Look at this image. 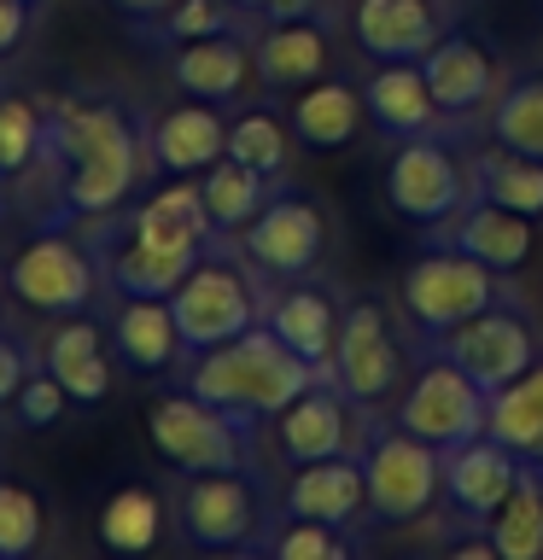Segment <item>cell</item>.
<instances>
[{
	"label": "cell",
	"instance_id": "74e56055",
	"mask_svg": "<svg viewBox=\"0 0 543 560\" xmlns=\"http://www.w3.org/2000/svg\"><path fill=\"white\" fill-rule=\"evenodd\" d=\"M252 35L257 18H245L234 0H175L164 18L140 24V42L152 47H182V42H199V35Z\"/></svg>",
	"mask_w": 543,
	"mask_h": 560
},
{
	"label": "cell",
	"instance_id": "e0dca14e",
	"mask_svg": "<svg viewBox=\"0 0 543 560\" xmlns=\"http://www.w3.org/2000/svg\"><path fill=\"white\" fill-rule=\"evenodd\" d=\"M420 70H427V88H432L438 112H444L450 122H462V129L473 117H485L490 105H497V94L508 88L497 52H490L473 30H462V24L420 59Z\"/></svg>",
	"mask_w": 543,
	"mask_h": 560
},
{
	"label": "cell",
	"instance_id": "f1b7e54d",
	"mask_svg": "<svg viewBox=\"0 0 543 560\" xmlns=\"http://www.w3.org/2000/svg\"><path fill=\"white\" fill-rule=\"evenodd\" d=\"M467 175H473V192H480V199L508 205L532 222L543 217V158H525L515 147L485 140V147L467 152Z\"/></svg>",
	"mask_w": 543,
	"mask_h": 560
},
{
	"label": "cell",
	"instance_id": "d6986e66",
	"mask_svg": "<svg viewBox=\"0 0 543 560\" xmlns=\"http://www.w3.org/2000/svg\"><path fill=\"white\" fill-rule=\"evenodd\" d=\"M333 65V35L327 18H275L252 30V77L269 94H298V88L322 82Z\"/></svg>",
	"mask_w": 543,
	"mask_h": 560
},
{
	"label": "cell",
	"instance_id": "7bdbcfd3",
	"mask_svg": "<svg viewBox=\"0 0 543 560\" xmlns=\"http://www.w3.org/2000/svg\"><path fill=\"white\" fill-rule=\"evenodd\" d=\"M30 35V0H0V59L24 47Z\"/></svg>",
	"mask_w": 543,
	"mask_h": 560
},
{
	"label": "cell",
	"instance_id": "4fadbf2b",
	"mask_svg": "<svg viewBox=\"0 0 543 560\" xmlns=\"http://www.w3.org/2000/svg\"><path fill=\"white\" fill-rule=\"evenodd\" d=\"M432 345L444 350L455 368H467L485 392H502L508 380H520L525 368L543 357L532 310L525 304H497V310L473 315V322H462V327H450L444 339H432Z\"/></svg>",
	"mask_w": 543,
	"mask_h": 560
},
{
	"label": "cell",
	"instance_id": "ab89813d",
	"mask_svg": "<svg viewBox=\"0 0 543 560\" xmlns=\"http://www.w3.org/2000/svg\"><path fill=\"white\" fill-rule=\"evenodd\" d=\"M7 409H12V420L24 432H53L65 420V409H70V392L47 374V368H35V374L18 385V397L7 402Z\"/></svg>",
	"mask_w": 543,
	"mask_h": 560
},
{
	"label": "cell",
	"instance_id": "4dcf8cb0",
	"mask_svg": "<svg viewBox=\"0 0 543 560\" xmlns=\"http://www.w3.org/2000/svg\"><path fill=\"white\" fill-rule=\"evenodd\" d=\"M485 532L497 542V560H543V462L520 467V485L508 490Z\"/></svg>",
	"mask_w": 543,
	"mask_h": 560
},
{
	"label": "cell",
	"instance_id": "bcb514c9",
	"mask_svg": "<svg viewBox=\"0 0 543 560\" xmlns=\"http://www.w3.org/2000/svg\"><path fill=\"white\" fill-rule=\"evenodd\" d=\"M30 7H35V0H30Z\"/></svg>",
	"mask_w": 543,
	"mask_h": 560
},
{
	"label": "cell",
	"instance_id": "7c38bea8",
	"mask_svg": "<svg viewBox=\"0 0 543 560\" xmlns=\"http://www.w3.org/2000/svg\"><path fill=\"white\" fill-rule=\"evenodd\" d=\"M240 252L257 275L269 280H304L327 252V210L310 199L298 182H275L269 205L240 228Z\"/></svg>",
	"mask_w": 543,
	"mask_h": 560
},
{
	"label": "cell",
	"instance_id": "f6af8a7d",
	"mask_svg": "<svg viewBox=\"0 0 543 560\" xmlns=\"http://www.w3.org/2000/svg\"><path fill=\"white\" fill-rule=\"evenodd\" d=\"M0 287H7V275H0Z\"/></svg>",
	"mask_w": 543,
	"mask_h": 560
},
{
	"label": "cell",
	"instance_id": "b9f144b4",
	"mask_svg": "<svg viewBox=\"0 0 543 560\" xmlns=\"http://www.w3.org/2000/svg\"><path fill=\"white\" fill-rule=\"evenodd\" d=\"M245 18L275 24V18H327V0H234Z\"/></svg>",
	"mask_w": 543,
	"mask_h": 560
},
{
	"label": "cell",
	"instance_id": "8d00e7d4",
	"mask_svg": "<svg viewBox=\"0 0 543 560\" xmlns=\"http://www.w3.org/2000/svg\"><path fill=\"white\" fill-rule=\"evenodd\" d=\"M42 129H47V100L0 88V192H12L35 170V158H42Z\"/></svg>",
	"mask_w": 543,
	"mask_h": 560
},
{
	"label": "cell",
	"instance_id": "5b68a950",
	"mask_svg": "<svg viewBox=\"0 0 543 560\" xmlns=\"http://www.w3.org/2000/svg\"><path fill=\"white\" fill-rule=\"evenodd\" d=\"M269 485L257 467L234 472H182L175 490V532L205 555H257L269 537Z\"/></svg>",
	"mask_w": 543,
	"mask_h": 560
},
{
	"label": "cell",
	"instance_id": "7402d4cb",
	"mask_svg": "<svg viewBox=\"0 0 543 560\" xmlns=\"http://www.w3.org/2000/svg\"><path fill=\"white\" fill-rule=\"evenodd\" d=\"M427 240H450V245H462V252H473L480 262H490V269L520 275L525 257H532V245H538V222L473 192V199L455 210L444 228H427Z\"/></svg>",
	"mask_w": 543,
	"mask_h": 560
},
{
	"label": "cell",
	"instance_id": "ba28073f",
	"mask_svg": "<svg viewBox=\"0 0 543 560\" xmlns=\"http://www.w3.org/2000/svg\"><path fill=\"white\" fill-rule=\"evenodd\" d=\"M409 357H403V339H397V322L385 310V298H345L339 310V345H333V380L339 392L357 402V409L374 415L380 402H392L403 385H409Z\"/></svg>",
	"mask_w": 543,
	"mask_h": 560
},
{
	"label": "cell",
	"instance_id": "44dd1931",
	"mask_svg": "<svg viewBox=\"0 0 543 560\" xmlns=\"http://www.w3.org/2000/svg\"><path fill=\"white\" fill-rule=\"evenodd\" d=\"M228 105L182 100L147 122V164L152 175H205L228 152Z\"/></svg>",
	"mask_w": 543,
	"mask_h": 560
},
{
	"label": "cell",
	"instance_id": "52a82bcc",
	"mask_svg": "<svg viewBox=\"0 0 543 560\" xmlns=\"http://www.w3.org/2000/svg\"><path fill=\"white\" fill-rule=\"evenodd\" d=\"M147 432H152V450L164 455L175 472L257 467V427H252V420L228 415V409H217V402H205V397H193L187 385L152 397Z\"/></svg>",
	"mask_w": 543,
	"mask_h": 560
},
{
	"label": "cell",
	"instance_id": "603a6c76",
	"mask_svg": "<svg viewBox=\"0 0 543 560\" xmlns=\"http://www.w3.org/2000/svg\"><path fill=\"white\" fill-rule=\"evenodd\" d=\"M339 298L315 280H269V304H263V322H269L280 339H287L304 362L333 368V345H339Z\"/></svg>",
	"mask_w": 543,
	"mask_h": 560
},
{
	"label": "cell",
	"instance_id": "ee69618b",
	"mask_svg": "<svg viewBox=\"0 0 543 560\" xmlns=\"http://www.w3.org/2000/svg\"><path fill=\"white\" fill-rule=\"evenodd\" d=\"M105 7H112L117 18H129V24L140 30V24H152V18H164L175 0H105Z\"/></svg>",
	"mask_w": 543,
	"mask_h": 560
},
{
	"label": "cell",
	"instance_id": "836d02e7",
	"mask_svg": "<svg viewBox=\"0 0 543 560\" xmlns=\"http://www.w3.org/2000/svg\"><path fill=\"white\" fill-rule=\"evenodd\" d=\"M292 122L275 112V105H245V112L228 117V158L263 170L269 182H287V164H292Z\"/></svg>",
	"mask_w": 543,
	"mask_h": 560
},
{
	"label": "cell",
	"instance_id": "e575fe53",
	"mask_svg": "<svg viewBox=\"0 0 543 560\" xmlns=\"http://www.w3.org/2000/svg\"><path fill=\"white\" fill-rule=\"evenodd\" d=\"M485 140L515 147L525 158H543V70H532V77H508L497 105L485 112Z\"/></svg>",
	"mask_w": 543,
	"mask_h": 560
},
{
	"label": "cell",
	"instance_id": "d4e9b609",
	"mask_svg": "<svg viewBox=\"0 0 543 560\" xmlns=\"http://www.w3.org/2000/svg\"><path fill=\"white\" fill-rule=\"evenodd\" d=\"M105 339H112L117 362L129 368V374H147V380L170 374L175 362H187L170 298H117L112 322H105Z\"/></svg>",
	"mask_w": 543,
	"mask_h": 560
},
{
	"label": "cell",
	"instance_id": "5bb4252c",
	"mask_svg": "<svg viewBox=\"0 0 543 560\" xmlns=\"http://www.w3.org/2000/svg\"><path fill=\"white\" fill-rule=\"evenodd\" d=\"M100 257V280L112 298H170L182 280L193 275L210 245H158V240H140L129 234L117 217H100L94 234H88Z\"/></svg>",
	"mask_w": 543,
	"mask_h": 560
},
{
	"label": "cell",
	"instance_id": "4316f807",
	"mask_svg": "<svg viewBox=\"0 0 543 560\" xmlns=\"http://www.w3.org/2000/svg\"><path fill=\"white\" fill-rule=\"evenodd\" d=\"M105 345L112 339H105L100 322H88V315H59V327L47 332L42 368L70 392V402H105L112 397V357L117 350H105Z\"/></svg>",
	"mask_w": 543,
	"mask_h": 560
},
{
	"label": "cell",
	"instance_id": "8992f818",
	"mask_svg": "<svg viewBox=\"0 0 543 560\" xmlns=\"http://www.w3.org/2000/svg\"><path fill=\"white\" fill-rule=\"evenodd\" d=\"M357 455L368 472V520L374 525H415L444 502V450L397 427V420L368 415Z\"/></svg>",
	"mask_w": 543,
	"mask_h": 560
},
{
	"label": "cell",
	"instance_id": "60d3db41",
	"mask_svg": "<svg viewBox=\"0 0 543 560\" xmlns=\"http://www.w3.org/2000/svg\"><path fill=\"white\" fill-rule=\"evenodd\" d=\"M35 374V350L18 339V332H0V409L18 397V385Z\"/></svg>",
	"mask_w": 543,
	"mask_h": 560
},
{
	"label": "cell",
	"instance_id": "d590c367",
	"mask_svg": "<svg viewBox=\"0 0 543 560\" xmlns=\"http://www.w3.org/2000/svg\"><path fill=\"white\" fill-rule=\"evenodd\" d=\"M362 549L357 525H333V520H304V514H275L269 537L257 555L269 560H350Z\"/></svg>",
	"mask_w": 543,
	"mask_h": 560
},
{
	"label": "cell",
	"instance_id": "f35d334b",
	"mask_svg": "<svg viewBox=\"0 0 543 560\" xmlns=\"http://www.w3.org/2000/svg\"><path fill=\"white\" fill-rule=\"evenodd\" d=\"M42 532H47V514L35 502V490L0 479V560H24L42 549Z\"/></svg>",
	"mask_w": 543,
	"mask_h": 560
},
{
	"label": "cell",
	"instance_id": "d6a6232c",
	"mask_svg": "<svg viewBox=\"0 0 543 560\" xmlns=\"http://www.w3.org/2000/svg\"><path fill=\"white\" fill-rule=\"evenodd\" d=\"M490 438H502L525 462H543V357L502 392H490Z\"/></svg>",
	"mask_w": 543,
	"mask_h": 560
},
{
	"label": "cell",
	"instance_id": "f546056e",
	"mask_svg": "<svg viewBox=\"0 0 543 560\" xmlns=\"http://www.w3.org/2000/svg\"><path fill=\"white\" fill-rule=\"evenodd\" d=\"M199 187H205V210H210V222H217V234H228L234 240L245 222L257 217L263 205H269V192H275V182L263 170H252V164H240V158H217L205 175H199Z\"/></svg>",
	"mask_w": 543,
	"mask_h": 560
},
{
	"label": "cell",
	"instance_id": "cb8c5ba5",
	"mask_svg": "<svg viewBox=\"0 0 543 560\" xmlns=\"http://www.w3.org/2000/svg\"><path fill=\"white\" fill-rule=\"evenodd\" d=\"M280 514L362 525L368 520V472L362 455H327V462H298V472L280 490Z\"/></svg>",
	"mask_w": 543,
	"mask_h": 560
},
{
	"label": "cell",
	"instance_id": "277c9868",
	"mask_svg": "<svg viewBox=\"0 0 543 560\" xmlns=\"http://www.w3.org/2000/svg\"><path fill=\"white\" fill-rule=\"evenodd\" d=\"M263 304H269V275H257L245 262L240 240L228 245V234L210 245V252L193 262V275L170 292L175 327H182V350L199 357L210 345L240 339L245 327L263 322Z\"/></svg>",
	"mask_w": 543,
	"mask_h": 560
},
{
	"label": "cell",
	"instance_id": "9a60e30c",
	"mask_svg": "<svg viewBox=\"0 0 543 560\" xmlns=\"http://www.w3.org/2000/svg\"><path fill=\"white\" fill-rule=\"evenodd\" d=\"M455 0H350V42L368 65H420L455 30Z\"/></svg>",
	"mask_w": 543,
	"mask_h": 560
},
{
	"label": "cell",
	"instance_id": "30bf717a",
	"mask_svg": "<svg viewBox=\"0 0 543 560\" xmlns=\"http://www.w3.org/2000/svg\"><path fill=\"white\" fill-rule=\"evenodd\" d=\"M392 420L409 427L415 438H427V444H438V450H455V444H467V438L490 432V392L432 345V357H420L409 385L397 392Z\"/></svg>",
	"mask_w": 543,
	"mask_h": 560
},
{
	"label": "cell",
	"instance_id": "484cf974",
	"mask_svg": "<svg viewBox=\"0 0 543 560\" xmlns=\"http://www.w3.org/2000/svg\"><path fill=\"white\" fill-rule=\"evenodd\" d=\"M245 77H252V35H199V42L170 47V82L187 100L234 105Z\"/></svg>",
	"mask_w": 543,
	"mask_h": 560
},
{
	"label": "cell",
	"instance_id": "1f68e13d",
	"mask_svg": "<svg viewBox=\"0 0 543 560\" xmlns=\"http://www.w3.org/2000/svg\"><path fill=\"white\" fill-rule=\"evenodd\" d=\"M164 537V497L152 485H117L100 502V542L112 555H147Z\"/></svg>",
	"mask_w": 543,
	"mask_h": 560
},
{
	"label": "cell",
	"instance_id": "3957f363",
	"mask_svg": "<svg viewBox=\"0 0 543 560\" xmlns=\"http://www.w3.org/2000/svg\"><path fill=\"white\" fill-rule=\"evenodd\" d=\"M508 280L515 275L490 269V262H480L473 252H462V245L427 240L409 257V269L397 275V310H403V322L432 345V339H444L450 327H462V322H473V315H485L497 304H525Z\"/></svg>",
	"mask_w": 543,
	"mask_h": 560
},
{
	"label": "cell",
	"instance_id": "8fae6325",
	"mask_svg": "<svg viewBox=\"0 0 543 560\" xmlns=\"http://www.w3.org/2000/svg\"><path fill=\"white\" fill-rule=\"evenodd\" d=\"M100 257L88 240H70L65 228H42L30 245H18L7 262V292L35 315H88L100 298Z\"/></svg>",
	"mask_w": 543,
	"mask_h": 560
},
{
	"label": "cell",
	"instance_id": "83f0119b",
	"mask_svg": "<svg viewBox=\"0 0 543 560\" xmlns=\"http://www.w3.org/2000/svg\"><path fill=\"white\" fill-rule=\"evenodd\" d=\"M287 122H292L298 147H310V152H345L350 140L368 129V100H362L357 82L322 77V82H310V88H298V94H292Z\"/></svg>",
	"mask_w": 543,
	"mask_h": 560
},
{
	"label": "cell",
	"instance_id": "2e32d148",
	"mask_svg": "<svg viewBox=\"0 0 543 560\" xmlns=\"http://www.w3.org/2000/svg\"><path fill=\"white\" fill-rule=\"evenodd\" d=\"M275 432H280V455L298 467V462H327V455H357L362 450V432H368V409H357L339 380L322 374L304 397H292L287 409L275 415Z\"/></svg>",
	"mask_w": 543,
	"mask_h": 560
},
{
	"label": "cell",
	"instance_id": "ffe728a7",
	"mask_svg": "<svg viewBox=\"0 0 543 560\" xmlns=\"http://www.w3.org/2000/svg\"><path fill=\"white\" fill-rule=\"evenodd\" d=\"M362 100H368V122L385 135V140H415V135H467L462 122H450L438 112L432 88H427V70L415 59L403 65H374L362 77Z\"/></svg>",
	"mask_w": 543,
	"mask_h": 560
},
{
	"label": "cell",
	"instance_id": "9c48e42d",
	"mask_svg": "<svg viewBox=\"0 0 543 560\" xmlns=\"http://www.w3.org/2000/svg\"><path fill=\"white\" fill-rule=\"evenodd\" d=\"M462 135H415L392 140L385 158V205L415 228H444L455 210L473 199V175L467 158L455 152Z\"/></svg>",
	"mask_w": 543,
	"mask_h": 560
},
{
	"label": "cell",
	"instance_id": "ac0fdd59",
	"mask_svg": "<svg viewBox=\"0 0 543 560\" xmlns=\"http://www.w3.org/2000/svg\"><path fill=\"white\" fill-rule=\"evenodd\" d=\"M525 455H515L502 438H467V444L444 450V508L455 525H490V514L508 502V490L520 485Z\"/></svg>",
	"mask_w": 543,
	"mask_h": 560
},
{
	"label": "cell",
	"instance_id": "7a4b0ae2",
	"mask_svg": "<svg viewBox=\"0 0 543 560\" xmlns=\"http://www.w3.org/2000/svg\"><path fill=\"white\" fill-rule=\"evenodd\" d=\"M322 374H333V368L304 362L269 322H257V327H245L240 339L187 357L182 385L193 397H205V402H217V409L263 427V420H275L292 397H304Z\"/></svg>",
	"mask_w": 543,
	"mask_h": 560
},
{
	"label": "cell",
	"instance_id": "6da1fadb",
	"mask_svg": "<svg viewBox=\"0 0 543 560\" xmlns=\"http://www.w3.org/2000/svg\"><path fill=\"white\" fill-rule=\"evenodd\" d=\"M47 192L42 228L100 222L135 199V187L152 175L147 164V122L112 94H59L47 100V129L35 170ZM24 175V182H30Z\"/></svg>",
	"mask_w": 543,
	"mask_h": 560
}]
</instances>
